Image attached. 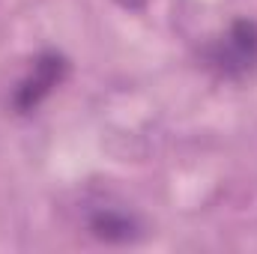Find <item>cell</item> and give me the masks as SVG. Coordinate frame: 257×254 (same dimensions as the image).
Returning a JSON list of instances; mask_svg holds the SVG:
<instances>
[{"mask_svg": "<svg viewBox=\"0 0 257 254\" xmlns=\"http://www.w3.org/2000/svg\"><path fill=\"white\" fill-rule=\"evenodd\" d=\"M206 69L221 81H245L257 72V24L233 21L218 39H212L203 51Z\"/></svg>", "mask_w": 257, "mask_h": 254, "instance_id": "6da1fadb", "label": "cell"}, {"mask_svg": "<svg viewBox=\"0 0 257 254\" xmlns=\"http://www.w3.org/2000/svg\"><path fill=\"white\" fill-rule=\"evenodd\" d=\"M66 72H69V60H66L63 54H57V51H42V54L33 60L30 72L18 81V87H15V93H12V108H15L18 114L36 111V108L54 93V87L63 84Z\"/></svg>", "mask_w": 257, "mask_h": 254, "instance_id": "7a4b0ae2", "label": "cell"}, {"mask_svg": "<svg viewBox=\"0 0 257 254\" xmlns=\"http://www.w3.org/2000/svg\"><path fill=\"white\" fill-rule=\"evenodd\" d=\"M84 227L96 239L114 242V245L135 242L141 236V230H144L138 215L132 209H126L123 203H114L111 197H99V200H90L84 206Z\"/></svg>", "mask_w": 257, "mask_h": 254, "instance_id": "3957f363", "label": "cell"}, {"mask_svg": "<svg viewBox=\"0 0 257 254\" xmlns=\"http://www.w3.org/2000/svg\"><path fill=\"white\" fill-rule=\"evenodd\" d=\"M120 3H123L126 9H144V6H147V0H120Z\"/></svg>", "mask_w": 257, "mask_h": 254, "instance_id": "277c9868", "label": "cell"}]
</instances>
